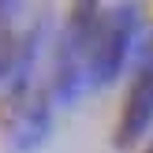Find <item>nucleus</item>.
<instances>
[{
    "label": "nucleus",
    "instance_id": "nucleus-2",
    "mask_svg": "<svg viewBox=\"0 0 153 153\" xmlns=\"http://www.w3.org/2000/svg\"><path fill=\"white\" fill-rule=\"evenodd\" d=\"M52 131V108L49 90L41 82L19 79L7 82V94L0 101V134H4L7 153H34Z\"/></svg>",
    "mask_w": 153,
    "mask_h": 153
},
{
    "label": "nucleus",
    "instance_id": "nucleus-5",
    "mask_svg": "<svg viewBox=\"0 0 153 153\" xmlns=\"http://www.w3.org/2000/svg\"><path fill=\"white\" fill-rule=\"evenodd\" d=\"M142 153H153V142H149V146H146V149H142Z\"/></svg>",
    "mask_w": 153,
    "mask_h": 153
},
{
    "label": "nucleus",
    "instance_id": "nucleus-4",
    "mask_svg": "<svg viewBox=\"0 0 153 153\" xmlns=\"http://www.w3.org/2000/svg\"><path fill=\"white\" fill-rule=\"evenodd\" d=\"M149 123H153V67H146L134 79L131 94L123 101V112H120V123H116V146L120 149L134 146L149 131Z\"/></svg>",
    "mask_w": 153,
    "mask_h": 153
},
{
    "label": "nucleus",
    "instance_id": "nucleus-3",
    "mask_svg": "<svg viewBox=\"0 0 153 153\" xmlns=\"http://www.w3.org/2000/svg\"><path fill=\"white\" fill-rule=\"evenodd\" d=\"M134 30H138V7L134 4H116L101 15L94 60H90V86H108L123 71L127 52L134 45Z\"/></svg>",
    "mask_w": 153,
    "mask_h": 153
},
{
    "label": "nucleus",
    "instance_id": "nucleus-1",
    "mask_svg": "<svg viewBox=\"0 0 153 153\" xmlns=\"http://www.w3.org/2000/svg\"><path fill=\"white\" fill-rule=\"evenodd\" d=\"M101 15L105 7L94 0H82L67 11V22L56 41V56H52V94L60 105H71L90 86V60H94Z\"/></svg>",
    "mask_w": 153,
    "mask_h": 153
}]
</instances>
